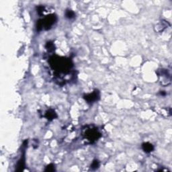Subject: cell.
<instances>
[{
    "mask_svg": "<svg viewBox=\"0 0 172 172\" xmlns=\"http://www.w3.org/2000/svg\"><path fill=\"white\" fill-rule=\"evenodd\" d=\"M45 47H46V49H47L49 51H53V50L55 49H54V48H55V45H54V44L51 41L46 42Z\"/></svg>",
    "mask_w": 172,
    "mask_h": 172,
    "instance_id": "10",
    "label": "cell"
},
{
    "mask_svg": "<svg viewBox=\"0 0 172 172\" xmlns=\"http://www.w3.org/2000/svg\"><path fill=\"white\" fill-rule=\"evenodd\" d=\"M45 171H55V165L53 164H49V165H47L44 169Z\"/></svg>",
    "mask_w": 172,
    "mask_h": 172,
    "instance_id": "13",
    "label": "cell"
},
{
    "mask_svg": "<svg viewBox=\"0 0 172 172\" xmlns=\"http://www.w3.org/2000/svg\"><path fill=\"white\" fill-rule=\"evenodd\" d=\"M42 20V19H41ZM57 16L55 14H50L42 20V26L44 30H48L52 28V26L57 22Z\"/></svg>",
    "mask_w": 172,
    "mask_h": 172,
    "instance_id": "3",
    "label": "cell"
},
{
    "mask_svg": "<svg viewBox=\"0 0 172 172\" xmlns=\"http://www.w3.org/2000/svg\"><path fill=\"white\" fill-rule=\"evenodd\" d=\"M159 94L161 95V96H166V92H165V91H161V92H159Z\"/></svg>",
    "mask_w": 172,
    "mask_h": 172,
    "instance_id": "15",
    "label": "cell"
},
{
    "mask_svg": "<svg viewBox=\"0 0 172 172\" xmlns=\"http://www.w3.org/2000/svg\"><path fill=\"white\" fill-rule=\"evenodd\" d=\"M49 63L52 69L58 73L69 72L73 65L70 59L58 56H52L50 58Z\"/></svg>",
    "mask_w": 172,
    "mask_h": 172,
    "instance_id": "1",
    "label": "cell"
},
{
    "mask_svg": "<svg viewBox=\"0 0 172 172\" xmlns=\"http://www.w3.org/2000/svg\"><path fill=\"white\" fill-rule=\"evenodd\" d=\"M44 116L47 120H49V121H51L57 117V113L55 112V111L53 109H49L46 112L45 115Z\"/></svg>",
    "mask_w": 172,
    "mask_h": 172,
    "instance_id": "6",
    "label": "cell"
},
{
    "mask_svg": "<svg viewBox=\"0 0 172 172\" xmlns=\"http://www.w3.org/2000/svg\"><path fill=\"white\" fill-rule=\"evenodd\" d=\"M167 26H169V23L166 22V21L162 20L156 25L155 27V30L157 32H163L166 28H167Z\"/></svg>",
    "mask_w": 172,
    "mask_h": 172,
    "instance_id": "5",
    "label": "cell"
},
{
    "mask_svg": "<svg viewBox=\"0 0 172 172\" xmlns=\"http://www.w3.org/2000/svg\"><path fill=\"white\" fill-rule=\"evenodd\" d=\"M142 149L147 153H149L154 150V147L151 143L147 142L142 144Z\"/></svg>",
    "mask_w": 172,
    "mask_h": 172,
    "instance_id": "8",
    "label": "cell"
},
{
    "mask_svg": "<svg viewBox=\"0 0 172 172\" xmlns=\"http://www.w3.org/2000/svg\"><path fill=\"white\" fill-rule=\"evenodd\" d=\"M36 9H37L38 14L40 15H42V14L43 13V11L44 10V7L42 6V5H40V6L36 7Z\"/></svg>",
    "mask_w": 172,
    "mask_h": 172,
    "instance_id": "14",
    "label": "cell"
},
{
    "mask_svg": "<svg viewBox=\"0 0 172 172\" xmlns=\"http://www.w3.org/2000/svg\"><path fill=\"white\" fill-rule=\"evenodd\" d=\"M25 167V154L24 153H23L22 156L21 157L20 159L18 162V165H17V169L16 171H23Z\"/></svg>",
    "mask_w": 172,
    "mask_h": 172,
    "instance_id": "7",
    "label": "cell"
},
{
    "mask_svg": "<svg viewBox=\"0 0 172 172\" xmlns=\"http://www.w3.org/2000/svg\"><path fill=\"white\" fill-rule=\"evenodd\" d=\"M99 166H100L99 161L97 159H95L93 161L92 165H91V168H92V169H96L99 167Z\"/></svg>",
    "mask_w": 172,
    "mask_h": 172,
    "instance_id": "11",
    "label": "cell"
},
{
    "mask_svg": "<svg viewBox=\"0 0 172 172\" xmlns=\"http://www.w3.org/2000/svg\"><path fill=\"white\" fill-rule=\"evenodd\" d=\"M42 29H43V26H42V20H37V22H36V30L38 32H40L41 31Z\"/></svg>",
    "mask_w": 172,
    "mask_h": 172,
    "instance_id": "12",
    "label": "cell"
},
{
    "mask_svg": "<svg viewBox=\"0 0 172 172\" xmlns=\"http://www.w3.org/2000/svg\"><path fill=\"white\" fill-rule=\"evenodd\" d=\"M83 136L91 143H94L102 137V135L97 128L94 126H86V129H84Z\"/></svg>",
    "mask_w": 172,
    "mask_h": 172,
    "instance_id": "2",
    "label": "cell"
},
{
    "mask_svg": "<svg viewBox=\"0 0 172 172\" xmlns=\"http://www.w3.org/2000/svg\"><path fill=\"white\" fill-rule=\"evenodd\" d=\"M100 92L98 90H94L92 93L84 96V98L88 103L92 104L100 99Z\"/></svg>",
    "mask_w": 172,
    "mask_h": 172,
    "instance_id": "4",
    "label": "cell"
},
{
    "mask_svg": "<svg viewBox=\"0 0 172 172\" xmlns=\"http://www.w3.org/2000/svg\"><path fill=\"white\" fill-rule=\"evenodd\" d=\"M75 16V13L73 11L71 10V9H67L65 11V17L67 19H73L74 18Z\"/></svg>",
    "mask_w": 172,
    "mask_h": 172,
    "instance_id": "9",
    "label": "cell"
}]
</instances>
